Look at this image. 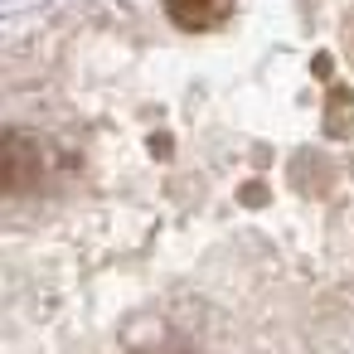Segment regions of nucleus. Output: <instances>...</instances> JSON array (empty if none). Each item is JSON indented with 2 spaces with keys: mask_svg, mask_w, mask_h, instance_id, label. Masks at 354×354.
<instances>
[{
  "mask_svg": "<svg viewBox=\"0 0 354 354\" xmlns=\"http://www.w3.org/2000/svg\"><path fill=\"white\" fill-rule=\"evenodd\" d=\"M44 180V146L39 136L30 131H6L0 136V185L10 194H25V189H39Z\"/></svg>",
  "mask_w": 354,
  "mask_h": 354,
  "instance_id": "obj_1",
  "label": "nucleus"
},
{
  "mask_svg": "<svg viewBox=\"0 0 354 354\" xmlns=\"http://www.w3.org/2000/svg\"><path fill=\"white\" fill-rule=\"evenodd\" d=\"M165 15L175 30L199 35V30H214L233 15V0H165Z\"/></svg>",
  "mask_w": 354,
  "mask_h": 354,
  "instance_id": "obj_2",
  "label": "nucleus"
},
{
  "mask_svg": "<svg viewBox=\"0 0 354 354\" xmlns=\"http://www.w3.org/2000/svg\"><path fill=\"white\" fill-rule=\"evenodd\" d=\"M165 354H185V349H165Z\"/></svg>",
  "mask_w": 354,
  "mask_h": 354,
  "instance_id": "obj_3",
  "label": "nucleus"
}]
</instances>
